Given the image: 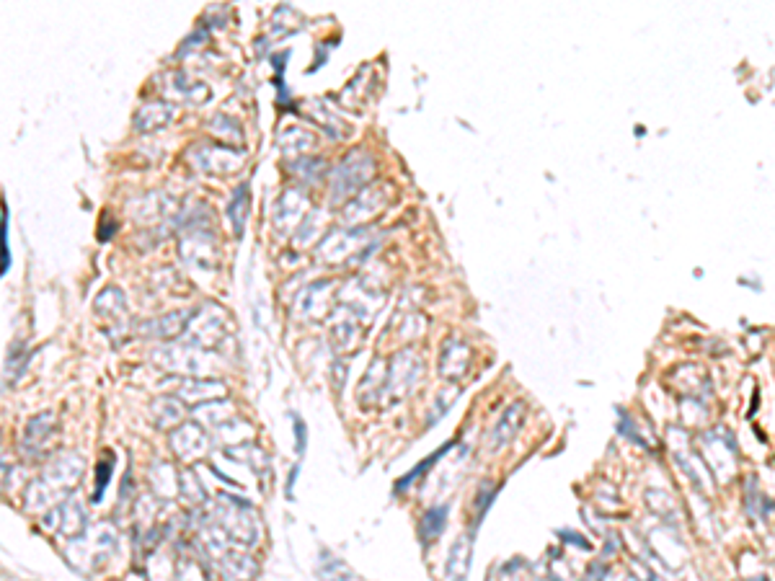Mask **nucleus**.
I'll list each match as a JSON object with an SVG mask.
<instances>
[{
    "mask_svg": "<svg viewBox=\"0 0 775 581\" xmlns=\"http://www.w3.org/2000/svg\"><path fill=\"white\" fill-rule=\"evenodd\" d=\"M471 555H473V540L468 535H463L460 540H455V545L450 550V560H447V574L444 581H465L468 571H471Z\"/></svg>",
    "mask_w": 775,
    "mask_h": 581,
    "instance_id": "f257e3e1",
    "label": "nucleus"
},
{
    "mask_svg": "<svg viewBox=\"0 0 775 581\" xmlns=\"http://www.w3.org/2000/svg\"><path fill=\"white\" fill-rule=\"evenodd\" d=\"M52 431H55V419H52L49 414L36 416V419H31V422L26 424L24 447H26L28 452H39V450H42V444L47 442Z\"/></svg>",
    "mask_w": 775,
    "mask_h": 581,
    "instance_id": "f03ea898",
    "label": "nucleus"
},
{
    "mask_svg": "<svg viewBox=\"0 0 775 581\" xmlns=\"http://www.w3.org/2000/svg\"><path fill=\"white\" fill-rule=\"evenodd\" d=\"M444 525H447V506H435L430 512L424 514L422 522H419V540L424 545H430L432 540H437L442 535Z\"/></svg>",
    "mask_w": 775,
    "mask_h": 581,
    "instance_id": "7ed1b4c3",
    "label": "nucleus"
},
{
    "mask_svg": "<svg viewBox=\"0 0 775 581\" xmlns=\"http://www.w3.org/2000/svg\"><path fill=\"white\" fill-rule=\"evenodd\" d=\"M519 419H522V403H512L509 411L501 416L499 426L494 429V447H501L504 442H509L514 434H517Z\"/></svg>",
    "mask_w": 775,
    "mask_h": 581,
    "instance_id": "20e7f679",
    "label": "nucleus"
},
{
    "mask_svg": "<svg viewBox=\"0 0 775 581\" xmlns=\"http://www.w3.org/2000/svg\"><path fill=\"white\" fill-rule=\"evenodd\" d=\"M171 119V111L166 109L163 104H150V106H142V109L137 111V117H135V125H137V130H158V127H163Z\"/></svg>",
    "mask_w": 775,
    "mask_h": 581,
    "instance_id": "39448f33",
    "label": "nucleus"
},
{
    "mask_svg": "<svg viewBox=\"0 0 775 581\" xmlns=\"http://www.w3.org/2000/svg\"><path fill=\"white\" fill-rule=\"evenodd\" d=\"M452 444H455V442H447V444H442V447H439V450H437V452H432V455L427 457V460H422V463L416 465L414 471H409V473H406V476H403L401 481H398V483H395V491H403V488H409L411 483H416V481H422V476H424V473H430V468H432V465H437V463H439V457H442L444 452L450 450Z\"/></svg>",
    "mask_w": 775,
    "mask_h": 581,
    "instance_id": "423d86ee",
    "label": "nucleus"
},
{
    "mask_svg": "<svg viewBox=\"0 0 775 581\" xmlns=\"http://www.w3.org/2000/svg\"><path fill=\"white\" fill-rule=\"evenodd\" d=\"M249 197H246V187H238L236 194H233V199H230V207H228V215L230 220H233V230H236V236H241L243 233V220H246V215H249Z\"/></svg>",
    "mask_w": 775,
    "mask_h": 581,
    "instance_id": "0eeeda50",
    "label": "nucleus"
},
{
    "mask_svg": "<svg viewBox=\"0 0 775 581\" xmlns=\"http://www.w3.org/2000/svg\"><path fill=\"white\" fill-rule=\"evenodd\" d=\"M111 471H114V457H111V452H106L104 460H98V465H96V488H93V501H101V493H104L106 486H109Z\"/></svg>",
    "mask_w": 775,
    "mask_h": 581,
    "instance_id": "6e6552de",
    "label": "nucleus"
},
{
    "mask_svg": "<svg viewBox=\"0 0 775 581\" xmlns=\"http://www.w3.org/2000/svg\"><path fill=\"white\" fill-rule=\"evenodd\" d=\"M11 266V246H8V212H3V225H0V277L8 274Z\"/></svg>",
    "mask_w": 775,
    "mask_h": 581,
    "instance_id": "1a4fd4ad",
    "label": "nucleus"
},
{
    "mask_svg": "<svg viewBox=\"0 0 775 581\" xmlns=\"http://www.w3.org/2000/svg\"><path fill=\"white\" fill-rule=\"evenodd\" d=\"M295 436H298V452L303 455L305 452V424H303V419H298V416H295Z\"/></svg>",
    "mask_w": 775,
    "mask_h": 581,
    "instance_id": "9d476101",
    "label": "nucleus"
},
{
    "mask_svg": "<svg viewBox=\"0 0 775 581\" xmlns=\"http://www.w3.org/2000/svg\"><path fill=\"white\" fill-rule=\"evenodd\" d=\"M749 581H770V579H749Z\"/></svg>",
    "mask_w": 775,
    "mask_h": 581,
    "instance_id": "9b49d317",
    "label": "nucleus"
}]
</instances>
